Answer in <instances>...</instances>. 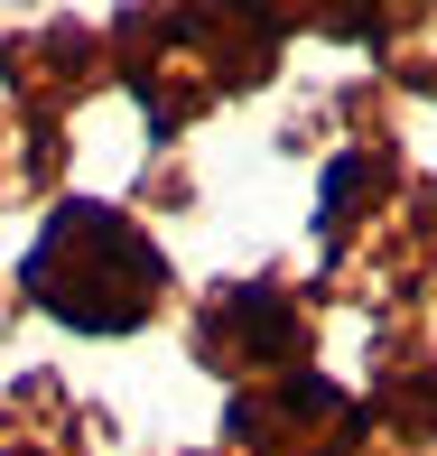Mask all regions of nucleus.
<instances>
[{"mask_svg":"<svg viewBox=\"0 0 437 456\" xmlns=\"http://www.w3.org/2000/svg\"><path fill=\"white\" fill-rule=\"evenodd\" d=\"M19 289H28L56 326H75V336H131V326H150L158 298H168V252H158L121 205L75 196V205H56V215L37 224L28 261H19Z\"/></svg>","mask_w":437,"mask_h":456,"instance_id":"obj_1","label":"nucleus"},{"mask_svg":"<svg viewBox=\"0 0 437 456\" xmlns=\"http://www.w3.org/2000/svg\"><path fill=\"white\" fill-rule=\"evenodd\" d=\"M270 47H279V28L270 19H233V10H131L112 28V66L158 131H186L223 94L261 85Z\"/></svg>","mask_w":437,"mask_h":456,"instance_id":"obj_2","label":"nucleus"},{"mask_svg":"<svg viewBox=\"0 0 437 456\" xmlns=\"http://www.w3.org/2000/svg\"><path fill=\"white\" fill-rule=\"evenodd\" d=\"M233 447L242 456H363L372 419L344 401L326 372H279V382L233 391Z\"/></svg>","mask_w":437,"mask_h":456,"instance_id":"obj_3","label":"nucleus"},{"mask_svg":"<svg viewBox=\"0 0 437 456\" xmlns=\"http://www.w3.org/2000/svg\"><path fill=\"white\" fill-rule=\"evenodd\" d=\"M196 354L214 372H233V382H279V372H307V317L298 298H288L279 280H233L205 298L196 317Z\"/></svg>","mask_w":437,"mask_h":456,"instance_id":"obj_4","label":"nucleus"},{"mask_svg":"<svg viewBox=\"0 0 437 456\" xmlns=\"http://www.w3.org/2000/svg\"><path fill=\"white\" fill-rule=\"evenodd\" d=\"M391 177H401V168H391V150H344L336 168H326V186H317V233H326V252H344L353 224L382 215Z\"/></svg>","mask_w":437,"mask_h":456,"instance_id":"obj_5","label":"nucleus"},{"mask_svg":"<svg viewBox=\"0 0 437 456\" xmlns=\"http://www.w3.org/2000/svg\"><path fill=\"white\" fill-rule=\"evenodd\" d=\"M0 456H85L56 382H19L10 401H0Z\"/></svg>","mask_w":437,"mask_h":456,"instance_id":"obj_6","label":"nucleus"},{"mask_svg":"<svg viewBox=\"0 0 437 456\" xmlns=\"http://www.w3.org/2000/svg\"><path fill=\"white\" fill-rule=\"evenodd\" d=\"M353 28L382 37L391 66H401L409 85H428V94H437V10H391V19H353Z\"/></svg>","mask_w":437,"mask_h":456,"instance_id":"obj_7","label":"nucleus"}]
</instances>
